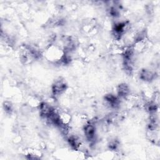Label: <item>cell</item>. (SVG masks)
<instances>
[{"label": "cell", "mask_w": 160, "mask_h": 160, "mask_svg": "<svg viewBox=\"0 0 160 160\" xmlns=\"http://www.w3.org/2000/svg\"><path fill=\"white\" fill-rule=\"evenodd\" d=\"M67 89V84L64 79H59L56 80L52 86V92L54 96H58L62 94Z\"/></svg>", "instance_id": "obj_1"}, {"label": "cell", "mask_w": 160, "mask_h": 160, "mask_svg": "<svg viewBox=\"0 0 160 160\" xmlns=\"http://www.w3.org/2000/svg\"><path fill=\"white\" fill-rule=\"evenodd\" d=\"M127 26V22H119L114 25L112 28V33L116 39H118L121 38L122 34L125 32Z\"/></svg>", "instance_id": "obj_2"}, {"label": "cell", "mask_w": 160, "mask_h": 160, "mask_svg": "<svg viewBox=\"0 0 160 160\" xmlns=\"http://www.w3.org/2000/svg\"><path fill=\"white\" fill-rule=\"evenodd\" d=\"M84 133L86 139L89 142H93L96 138V128L93 123L89 122L85 125Z\"/></svg>", "instance_id": "obj_3"}, {"label": "cell", "mask_w": 160, "mask_h": 160, "mask_svg": "<svg viewBox=\"0 0 160 160\" xmlns=\"http://www.w3.org/2000/svg\"><path fill=\"white\" fill-rule=\"evenodd\" d=\"M54 111L55 109L51 106L45 102H42L39 104V114L45 119H47Z\"/></svg>", "instance_id": "obj_4"}, {"label": "cell", "mask_w": 160, "mask_h": 160, "mask_svg": "<svg viewBox=\"0 0 160 160\" xmlns=\"http://www.w3.org/2000/svg\"><path fill=\"white\" fill-rule=\"evenodd\" d=\"M104 99L106 103L112 108H116L119 106L120 101L118 96H116L112 94H106L104 96Z\"/></svg>", "instance_id": "obj_5"}, {"label": "cell", "mask_w": 160, "mask_h": 160, "mask_svg": "<svg viewBox=\"0 0 160 160\" xmlns=\"http://www.w3.org/2000/svg\"><path fill=\"white\" fill-rule=\"evenodd\" d=\"M117 92L119 98H125L129 94V88L125 83L120 84L117 88Z\"/></svg>", "instance_id": "obj_6"}, {"label": "cell", "mask_w": 160, "mask_h": 160, "mask_svg": "<svg viewBox=\"0 0 160 160\" xmlns=\"http://www.w3.org/2000/svg\"><path fill=\"white\" fill-rule=\"evenodd\" d=\"M140 78L144 81H151L154 78V73L149 69H142L139 74Z\"/></svg>", "instance_id": "obj_7"}, {"label": "cell", "mask_w": 160, "mask_h": 160, "mask_svg": "<svg viewBox=\"0 0 160 160\" xmlns=\"http://www.w3.org/2000/svg\"><path fill=\"white\" fill-rule=\"evenodd\" d=\"M68 141L69 144L71 146V147L77 150L78 149L79 145H80V142L79 141L78 138H77L75 136H70L68 138Z\"/></svg>", "instance_id": "obj_8"}, {"label": "cell", "mask_w": 160, "mask_h": 160, "mask_svg": "<svg viewBox=\"0 0 160 160\" xmlns=\"http://www.w3.org/2000/svg\"><path fill=\"white\" fill-rule=\"evenodd\" d=\"M146 108L147 109V111L151 113V114H154L155 112L156 111L157 109H158V106L157 105L153 102H148L146 106Z\"/></svg>", "instance_id": "obj_9"}, {"label": "cell", "mask_w": 160, "mask_h": 160, "mask_svg": "<svg viewBox=\"0 0 160 160\" xmlns=\"http://www.w3.org/2000/svg\"><path fill=\"white\" fill-rule=\"evenodd\" d=\"M118 146H119V141L116 139L111 140L108 144L109 148L112 151L116 150L117 148H118Z\"/></svg>", "instance_id": "obj_10"}, {"label": "cell", "mask_w": 160, "mask_h": 160, "mask_svg": "<svg viewBox=\"0 0 160 160\" xmlns=\"http://www.w3.org/2000/svg\"><path fill=\"white\" fill-rule=\"evenodd\" d=\"M109 14L112 17H117L119 14V12L118 9L115 6H111L109 8Z\"/></svg>", "instance_id": "obj_11"}, {"label": "cell", "mask_w": 160, "mask_h": 160, "mask_svg": "<svg viewBox=\"0 0 160 160\" xmlns=\"http://www.w3.org/2000/svg\"><path fill=\"white\" fill-rule=\"evenodd\" d=\"M3 108L6 113H8V114L11 113L12 111V105L9 102H4L3 104Z\"/></svg>", "instance_id": "obj_12"}]
</instances>
